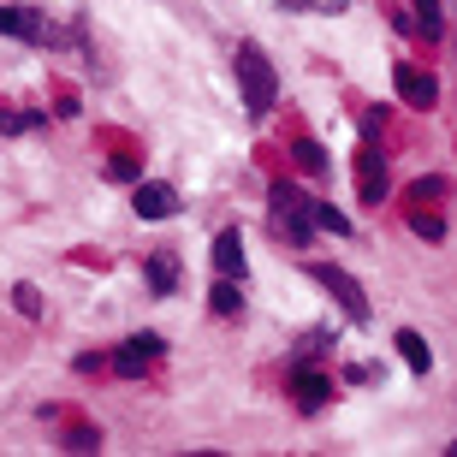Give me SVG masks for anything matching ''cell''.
<instances>
[{
	"instance_id": "7c38bea8",
	"label": "cell",
	"mask_w": 457,
	"mask_h": 457,
	"mask_svg": "<svg viewBox=\"0 0 457 457\" xmlns=\"http://www.w3.org/2000/svg\"><path fill=\"white\" fill-rule=\"evenodd\" d=\"M392 351L410 362V374H428L434 369V351H428V339L416 333V327H398V339H392Z\"/></svg>"
},
{
	"instance_id": "30bf717a",
	"label": "cell",
	"mask_w": 457,
	"mask_h": 457,
	"mask_svg": "<svg viewBox=\"0 0 457 457\" xmlns=\"http://www.w3.org/2000/svg\"><path fill=\"white\" fill-rule=\"evenodd\" d=\"M214 273H220V279H244V232H237V226H226V232L214 237Z\"/></svg>"
},
{
	"instance_id": "e0dca14e",
	"label": "cell",
	"mask_w": 457,
	"mask_h": 457,
	"mask_svg": "<svg viewBox=\"0 0 457 457\" xmlns=\"http://www.w3.org/2000/svg\"><path fill=\"white\" fill-rule=\"evenodd\" d=\"M297 167L321 179V172H327V154H321V143H297Z\"/></svg>"
},
{
	"instance_id": "4fadbf2b",
	"label": "cell",
	"mask_w": 457,
	"mask_h": 457,
	"mask_svg": "<svg viewBox=\"0 0 457 457\" xmlns=\"http://www.w3.org/2000/svg\"><path fill=\"white\" fill-rule=\"evenodd\" d=\"M208 309H214V315H226V321H232V315H244V291H237V279H220V273H214V286H208Z\"/></svg>"
},
{
	"instance_id": "277c9868",
	"label": "cell",
	"mask_w": 457,
	"mask_h": 457,
	"mask_svg": "<svg viewBox=\"0 0 457 457\" xmlns=\"http://www.w3.org/2000/svg\"><path fill=\"white\" fill-rule=\"evenodd\" d=\"M161 351H167V339L161 333H131V339L119 345L107 362H113V374H125V380H137V374H149L154 362H161Z\"/></svg>"
},
{
	"instance_id": "7402d4cb",
	"label": "cell",
	"mask_w": 457,
	"mask_h": 457,
	"mask_svg": "<svg viewBox=\"0 0 457 457\" xmlns=\"http://www.w3.org/2000/svg\"><path fill=\"white\" fill-rule=\"evenodd\" d=\"M327 345H333V333H309V339H303V356H321Z\"/></svg>"
},
{
	"instance_id": "d6986e66",
	"label": "cell",
	"mask_w": 457,
	"mask_h": 457,
	"mask_svg": "<svg viewBox=\"0 0 457 457\" xmlns=\"http://www.w3.org/2000/svg\"><path fill=\"white\" fill-rule=\"evenodd\" d=\"M416 12H422V36H440V0H416Z\"/></svg>"
},
{
	"instance_id": "5bb4252c",
	"label": "cell",
	"mask_w": 457,
	"mask_h": 457,
	"mask_svg": "<svg viewBox=\"0 0 457 457\" xmlns=\"http://www.w3.org/2000/svg\"><path fill=\"white\" fill-rule=\"evenodd\" d=\"M286 12H315V18H339V12H351L356 0H279Z\"/></svg>"
},
{
	"instance_id": "2e32d148",
	"label": "cell",
	"mask_w": 457,
	"mask_h": 457,
	"mask_svg": "<svg viewBox=\"0 0 457 457\" xmlns=\"http://www.w3.org/2000/svg\"><path fill=\"white\" fill-rule=\"evenodd\" d=\"M12 309L36 321V315H42V291H36V286H12Z\"/></svg>"
},
{
	"instance_id": "8992f818",
	"label": "cell",
	"mask_w": 457,
	"mask_h": 457,
	"mask_svg": "<svg viewBox=\"0 0 457 457\" xmlns=\"http://www.w3.org/2000/svg\"><path fill=\"white\" fill-rule=\"evenodd\" d=\"M131 208L143 214V220H172V214H179V190L161 185V179H149V185H137Z\"/></svg>"
},
{
	"instance_id": "8fae6325",
	"label": "cell",
	"mask_w": 457,
	"mask_h": 457,
	"mask_svg": "<svg viewBox=\"0 0 457 457\" xmlns=\"http://www.w3.org/2000/svg\"><path fill=\"white\" fill-rule=\"evenodd\" d=\"M291 392H297V410H321L327 398H333V386H327L321 374H309V362L291 369Z\"/></svg>"
},
{
	"instance_id": "9c48e42d",
	"label": "cell",
	"mask_w": 457,
	"mask_h": 457,
	"mask_svg": "<svg viewBox=\"0 0 457 457\" xmlns=\"http://www.w3.org/2000/svg\"><path fill=\"white\" fill-rule=\"evenodd\" d=\"M143 279H149L154 297H172V291H179V279H185V273H179V255H172V250H154L149 262H143Z\"/></svg>"
},
{
	"instance_id": "52a82bcc",
	"label": "cell",
	"mask_w": 457,
	"mask_h": 457,
	"mask_svg": "<svg viewBox=\"0 0 457 457\" xmlns=\"http://www.w3.org/2000/svg\"><path fill=\"white\" fill-rule=\"evenodd\" d=\"M0 36H12V42H54V30L36 12H24V6H0Z\"/></svg>"
},
{
	"instance_id": "6da1fadb",
	"label": "cell",
	"mask_w": 457,
	"mask_h": 457,
	"mask_svg": "<svg viewBox=\"0 0 457 457\" xmlns=\"http://www.w3.org/2000/svg\"><path fill=\"white\" fill-rule=\"evenodd\" d=\"M237 89H244V107H250L255 119L268 113L273 102H279V78H273V60L262 42H237Z\"/></svg>"
},
{
	"instance_id": "5b68a950",
	"label": "cell",
	"mask_w": 457,
	"mask_h": 457,
	"mask_svg": "<svg viewBox=\"0 0 457 457\" xmlns=\"http://www.w3.org/2000/svg\"><path fill=\"white\" fill-rule=\"evenodd\" d=\"M356 190H362V203H386V154H380V143L356 149Z\"/></svg>"
},
{
	"instance_id": "ffe728a7",
	"label": "cell",
	"mask_w": 457,
	"mask_h": 457,
	"mask_svg": "<svg viewBox=\"0 0 457 457\" xmlns=\"http://www.w3.org/2000/svg\"><path fill=\"white\" fill-rule=\"evenodd\" d=\"M107 179H113V185H125V179H137V161H125V154H119L113 167H107Z\"/></svg>"
},
{
	"instance_id": "3957f363",
	"label": "cell",
	"mask_w": 457,
	"mask_h": 457,
	"mask_svg": "<svg viewBox=\"0 0 457 457\" xmlns=\"http://www.w3.org/2000/svg\"><path fill=\"white\" fill-rule=\"evenodd\" d=\"M303 273L315 279V286L333 297V303L351 315V321H362L369 327V315H374V303H369V291H362V279H351L345 268H333V262H303Z\"/></svg>"
},
{
	"instance_id": "44dd1931",
	"label": "cell",
	"mask_w": 457,
	"mask_h": 457,
	"mask_svg": "<svg viewBox=\"0 0 457 457\" xmlns=\"http://www.w3.org/2000/svg\"><path fill=\"white\" fill-rule=\"evenodd\" d=\"M30 119H36V113H30ZM30 119H24V113H0V131H6V137H18L24 125H30Z\"/></svg>"
},
{
	"instance_id": "ba28073f",
	"label": "cell",
	"mask_w": 457,
	"mask_h": 457,
	"mask_svg": "<svg viewBox=\"0 0 457 457\" xmlns=\"http://www.w3.org/2000/svg\"><path fill=\"white\" fill-rule=\"evenodd\" d=\"M398 96H404L410 107H434L440 102V84H434V71H422V66H398Z\"/></svg>"
},
{
	"instance_id": "7a4b0ae2",
	"label": "cell",
	"mask_w": 457,
	"mask_h": 457,
	"mask_svg": "<svg viewBox=\"0 0 457 457\" xmlns=\"http://www.w3.org/2000/svg\"><path fill=\"white\" fill-rule=\"evenodd\" d=\"M268 226H273V237H286V244H297L303 250L309 244V232H315V220H309V196L297 185H273L268 190Z\"/></svg>"
},
{
	"instance_id": "ac0fdd59",
	"label": "cell",
	"mask_w": 457,
	"mask_h": 457,
	"mask_svg": "<svg viewBox=\"0 0 457 457\" xmlns=\"http://www.w3.org/2000/svg\"><path fill=\"white\" fill-rule=\"evenodd\" d=\"M410 226H416V237H428V244H440V237H445L440 214H410Z\"/></svg>"
},
{
	"instance_id": "9a60e30c",
	"label": "cell",
	"mask_w": 457,
	"mask_h": 457,
	"mask_svg": "<svg viewBox=\"0 0 457 457\" xmlns=\"http://www.w3.org/2000/svg\"><path fill=\"white\" fill-rule=\"evenodd\" d=\"M309 220L327 226V232H339V237H351V220H345V214H339L333 203H309Z\"/></svg>"
}]
</instances>
